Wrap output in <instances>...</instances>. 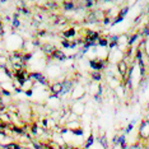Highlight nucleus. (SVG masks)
Segmentation results:
<instances>
[{
	"label": "nucleus",
	"mask_w": 149,
	"mask_h": 149,
	"mask_svg": "<svg viewBox=\"0 0 149 149\" xmlns=\"http://www.w3.org/2000/svg\"><path fill=\"white\" fill-rule=\"evenodd\" d=\"M117 70H118V73H120L121 77H125V75H126L127 65H126V63H125L124 60H121V61L117 63Z\"/></svg>",
	"instance_id": "nucleus-2"
},
{
	"label": "nucleus",
	"mask_w": 149,
	"mask_h": 149,
	"mask_svg": "<svg viewBox=\"0 0 149 149\" xmlns=\"http://www.w3.org/2000/svg\"><path fill=\"white\" fill-rule=\"evenodd\" d=\"M139 136L143 140H149V120H145L141 123L139 129Z\"/></svg>",
	"instance_id": "nucleus-1"
},
{
	"label": "nucleus",
	"mask_w": 149,
	"mask_h": 149,
	"mask_svg": "<svg viewBox=\"0 0 149 149\" xmlns=\"http://www.w3.org/2000/svg\"><path fill=\"white\" fill-rule=\"evenodd\" d=\"M43 51L47 52L49 55H54V52L56 51V49H54L51 45H46V46H45V49H43Z\"/></svg>",
	"instance_id": "nucleus-4"
},
{
	"label": "nucleus",
	"mask_w": 149,
	"mask_h": 149,
	"mask_svg": "<svg viewBox=\"0 0 149 149\" xmlns=\"http://www.w3.org/2000/svg\"><path fill=\"white\" fill-rule=\"evenodd\" d=\"M51 91L55 94H60V93H64V86H63V83H56V84H54L52 88H51Z\"/></svg>",
	"instance_id": "nucleus-3"
},
{
	"label": "nucleus",
	"mask_w": 149,
	"mask_h": 149,
	"mask_svg": "<svg viewBox=\"0 0 149 149\" xmlns=\"http://www.w3.org/2000/svg\"><path fill=\"white\" fill-rule=\"evenodd\" d=\"M54 57H57V59H60V60H63V59H65V55L61 52V51H59V50H56L55 52H54Z\"/></svg>",
	"instance_id": "nucleus-5"
},
{
	"label": "nucleus",
	"mask_w": 149,
	"mask_h": 149,
	"mask_svg": "<svg viewBox=\"0 0 149 149\" xmlns=\"http://www.w3.org/2000/svg\"><path fill=\"white\" fill-rule=\"evenodd\" d=\"M147 149H149V140H148V145H147Z\"/></svg>",
	"instance_id": "nucleus-6"
}]
</instances>
